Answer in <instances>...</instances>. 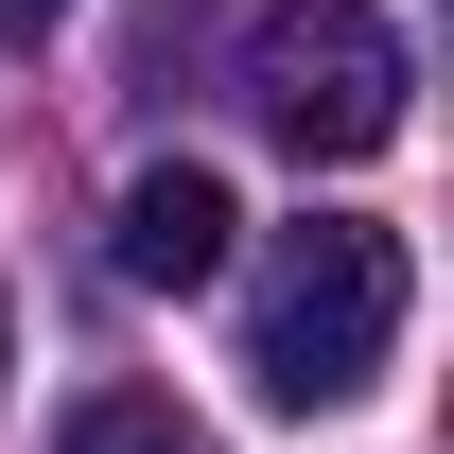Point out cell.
<instances>
[{
    "instance_id": "1",
    "label": "cell",
    "mask_w": 454,
    "mask_h": 454,
    "mask_svg": "<svg viewBox=\"0 0 454 454\" xmlns=\"http://www.w3.org/2000/svg\"><path fill=\"white\" fill-rule=\"evenodd\" d=\"M385 349H402V227H367V210L280 227L245 280V385L280 419H333L349 385H385Z\"/></svg>"
},
{
    "instance_id": "3",
    "label": "cell",
    "mask_w": 454,
    "mask_h": 454,
    "mask_svg": "<svg viewBox=\"0 0 454 454\" xmlns=\"http://www.w3.org/2000/svg\"><path fill=\"white\" fill-rule=\"evenodd\" d=\"M227 227H245V210H227L210 158H140L122 210H106V262H122L140 297H192V280H227Z\"/></svg>"
},
{
    "instance_id": "5",
    "label": "cell",
    "mask_w": 454,
    "mask_h": 454,
    "mask_svg": "<svg viewBox=\"0 0 454 454\" xmlns=\"http://www.w3.org/2000/svg\"><path fill=\"white\" fill-rule=\"evenodd\" d=\"M53 18H70V0H0V35H53Z\"/></svg>"
},
{
    "instance_id": "4",
    "label": "cell",
    "mask_w": 454,
    "mask_h": 454,
    "mask_svg": "<svg viewBox=\"0 0 454 454\" xmlns=\"http://www.w3.org/2000/svg\"><path fill=\"white\" fill-rule=\"evenodd\" d=\"M53 454H210V437H192L158 385H106V402H70V437H53Z\"/></svg>"
},
{
    "instance_id": "2",
    "label": "cell",
    "mask_w": 454,
    "mask_h": 454,
    "mask_svg": "<svg viewBox=\"0 0 454 454\" xmlns=\"http://www.w3.org/2000/svg\"><path fill=\"white\" fill-rule=\"evenodd\" d=\"M245 106L297 158H385L402 140V18L385 0H262L245 18Z\"/></svg>"
},
{
    "instance_id": "6",
    "label": "cell",
    "mask_w": 454,
    "mask_h": 454,
    "mask_svg": "<svg viewBox=\"0 0 454 454\" xmlns=\"http://www.w3.org/2000/svg\"><path fill=\"white\" fill-rule=\"evenodd\" d=\"M0 367H18V297H0Z\"/></svg>"
}]
</instances>
